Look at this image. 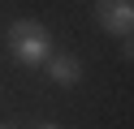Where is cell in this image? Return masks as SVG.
I'll list each match as a JSON object with an SVG mask.
<instances>
[{
	"label": "cell",
	"instance_id": "cell-1",
	"mask_svg": "<svg viewBox=\"0 0 134 129\" xmlns=\"http://www.w3.org/2000/svg\"><path fill=\"white\" fill-rule=\"evenodd\" d=\"M9 52L18 65L26 69H39L48 56H52V34H48V26L30 22V17H22V22L9 26Z\"/></svg>",
	"mask_w": 134,
	"mask_h": 129
},
{
	"label": "cell",
	"instance_id": "cell-2",
	"mask_svg": "<svg viewBox=\"0 0 134 129\" xmlns=\"http://www.w3.org/2000/svg\"><path fill=\"white\" fill-rule=\"evenodd\" d=\"M95 22L104 34L130 39L134 30V0H95Z\"/></svg>",
	"mask_w": 134,
	"mask_h": 129
},
{
	"label": "cell",
	"instance_id": "cell-3",
	"mask_svg": "<svg viewBox=\"0 0 134 129\" xmlns=\"http://www.w3.org/2000/svg\"><path fill=\"white\" fill-rule=\"evenodd\" d=\"M48 77H52L56 86H78L82 82V60L74 56V52H52V56L43 60Z\"/></svg>",
	"mask_w": 134,
	"mask_h": 129
},
{
	"label": "cell",
	"instance_id": "cell-4",
	"mask_svg": "<svg viewBox=\"0 0 134 129\" xmlns=\"http://www.w3.org/2000/svg\"><path fill=\"white\" fill-rule=\"evenodd\" d=\"M39 129H61V125H39Z\"/></svg>",
	"mask_w": 134,
	"mask_h": 129
},
{
	"label": "cell",
	"instance_id": "cell-5",
	"mask_svg": "<svg viewBox=\"0 0 134 129\" xmlns=\"http://www.w3.org/2000/svg\"><path fill=\"white\" fill-rule=\"evenodd\" d=\"M0 129H9V125H0Z\"/></svg>",
	"mask_w": 134,
	"mask_h": 129
}]
</instances>
